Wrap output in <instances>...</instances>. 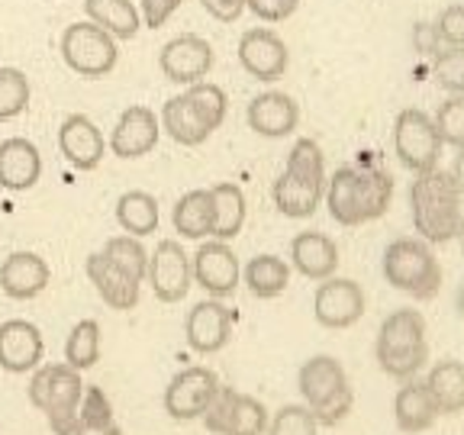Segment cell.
I'll return each instance as SVG.
<instances>
[{
	"label": "cell",
	"instance_id": "cell-10",
	"mask_svg": "<svg viewBox=\"0 0 464 435\" xmlns=\"http://www.w3.org/2000/svg\"><path fill=\"white\" fill-rule=\"evenodd\" d=\"M145 281H149V287H152V294L161 304H181L188 297L194 271H190V258L181 248V242L161 239L155 246V252L149 255Z\"/></svg>",
	"mask_w": 464,
	"mask_h": 435
},
{
	"label": "cell",
	"instance_id": "cell-9",
	"mask_svg": "<svg viewBox=\"0 0 464 435\" xmlns=\"http://www.w3.org/2000/svg\"><path fill=\"white\" fill-rule=\"evenodd\" d=\"M217 371L203 368V364H190V368L178 371L165 387V413L171 420H200L207 413V406L213 403L219 391Z\"/></svg>",
	"mask_w": 464,
	"mask_h": 435
},
{
	"label": "cell",
	"instance_id": "cell-49",
	"mask_svg": "<svg viewBox=\"0 0 464 435\" xmlns=\"http://www.w3.org/2000/svg\"><path fill=\"white\" fill-rule=\"evenodd\" d=\"M74 435H123V429L116 426V420L110 422H87V426H78Z\"/></svg>",
	"mask_w": 464,
	"mask_h": 435
},
{
	"label": "cell",
	"instance_id": "cell-48",
	"mask_svg": "<svg viewBox=\"0 0 464 435\" xmlns=\"http://www.w3.org/2000/svg\"><path fill=\"white\" fill-rule=\"evenodd\" d=\"M413 45L416 52H422V55H439V36H435V26L432 23H416L413 26Z\"/></svg>",
	"mask_w": 464,
	"mask_h": 435
},
{
	"label": "cell",
	"instance_id": "cell-34",
	"mask_svg": "<svg viewBox=\"0 0 464 435\" xmlns=\"http://www.w3.org/2000/svg\"><path fill=\"white\" fill-rule=\"evenodd\" d=\"M103 258L113 265L116 271H123L126 277L145 284V271H149V252L142 248V242L136 236H113V239L103 242L101 248Z\"/></svg>",
	"mask_w": 464,
	"mask_h": 435
},
{
	"label": "cell",
	"instance_id": "cell-1",
	"mask_svg": "<svg viewBox=\"0 0 464 435\" xmlns=\"http://www.w3.org/2000/svg\"><path fill=\"white\" fill-rule=\"evenodd\" d=\"M326 194V159L316 139H297L287 155L281 178L271 188L275 207L290 219H306L319 210Z\"/></svg>",
	"mask_w": 464,
	"mask_h": 435
},
{
	"label": "cell",
	"instance_id": "cell-15",
	"mask_svg": "<svg viewBox=\"0 0 464 435\" xmlns=\"http://www.w3.org/2000/svg\"><path fill=\"white\" fill-rule=\"evenodd\" d=\"M190 271H194V281L217 300L232 297L242 277L236 252L229 248V242H219V239L203 242L197 248V255L190 258Z\"/></svg>",
	"mask_w": 464,
	"mask_h": 435
},
{
	"label": "cell",
	"instance_id": "cell-45",
	"mask_svg": "<svg viewBox=\"0 0 464 435\" xmlns=\"http://www.w3.org/2000/svg\"><path fill=\"white\" fill-rule=\"evenodd\" d=\"M300 0H246V10H252L261 23H284L297 14Z\"/></svg>",
	"mask_w": 464,
	"mask_h": 435
},
{
	"label": "cell",
	"instance_id": "cell-35",
	"mask_svg": "<svg viewBox=\"0 0 464 435\" xmlns=\"http://www.w3.org/2000/svg\"><path fill=\"white\" fill-rule=\"evenodd\" d=\"M101 362V323L97 319H81L68 333L65 342V364L74 371H87Z\"/></svg>",
	"mask_w": 464,
	"mask_h": 435
},
{
	"label": "cell",
	"instance_id": "cell-41",
	"mask_svg": "<svg viewBox=\"0 0 464 435\" xmlns=\"http://www.w3.org/2000/svg\"><path fill=\"white\" fill-rule=\"evenodd\" d=\"M432 74L445 91L464 94V49L439 52V55L432 58Z\"/></svg>",
	"mask_w": 464,
	"mask_h": 435
},
{
	"label": "cell",
	"instance_id": "cell-42",
	"mask_svg": "<svg viewBox=\"0 0 464 435\" xmlns=\"http://www.w3.org/2000/svg\"><path fill=\"white\" fill-rule=\"evenodd\" d=\"M432 26H435L439 43H445L449 49H464V4L445 7Z\"/></svg>",
	"mask_w": 464,
	"mask_h": 435
},
{
	"label": "cell",
	"instance_id": "cell-32",
	"mask_svg": "<svg viewBox=\"0 0 464 435\" xmlns=\"http://www.w3.org/2000/svg\"><path fill=\"white\" fill-rule=\"evenodd\" d=\"M116 223L126 236H152L159 229V200L149 190H126L116 200Z\"/></svg>",
	"mask_w": 464,
	"mask_h": 435
},
{
	"label": "cell",
	"instance_id": "cell-51",
	"mask_svg": "<svg viewBox=\"0 0 464 435\" xmlns=\"http://www.w3.org/2000/svg\"><path fill=\"white\" fill-rule=\"evenodd\" d=\"M455 304H458V313L464 316V281H461V287H458V297H455Z\"/></svg>",
	"mask_w": 464,
	"mask_h": 435
},
{
	"label": "cell",
	"instance_id": "cell-29",
	"mask_svg": "<svg viewBox=\"0 0 464 435\" xmlns=\"http://www.w3.org/2000/svg\"><path fill=\"white\" fill-rule=\"evenodd\" d=\"M213 219H217V213H213L210 188L188 190L171 210V223L174 229L181 232V239H207V236H213Z\"/></svg>",
	"mask_w": 464,
	"mask_h": 435
},
{
	"label": "cell",
	"instance_id": "cell-22",
	"mask_svg": "<svg viewBox=\"0 0 464 435\" xmlns=\"http://www.w3.org/2000/svg\"><path fill=\"white\" fill-rule=\"evenodd\" d=\"M43 178V155L29 139L14 136L0 142V188L23 194L33 190Z\"/></svg>",
	"mask_w": 464,
	"mask_h": 435
},
{
	"label": "cell",
	"instance_id": "cell-28",
	"mask_svg": "<svg viewBox=\"0 0 464 435\" xmlns=\"http://www.w3.org/2000/svg\"><path fill=\"white\" fill-rule=\"evenodd\" d=\"M159 123L174 142L188 145V149H197V145H203L213 136V132L207 130V123L197 116V110H194V103L188 101V94H178V97H171V101H165Z\"/></svg>",
	"mask_w": 464,
	"mask_h": 435
},
{
	"label": "cell",
	"instance_id": "cell-33",
	"mask_svg": "<svg viewBox=\"0 0 464 435\" xmlns=\"http://www.w3.org/2000/svg\"><path fill=\"white\" fill-rule=\"evenodd\" d=\"M246 284L252 290V297L258 300H275L281 297L290 284V265L277 255H255L246 265Z\"/></svg>",
	"mask_w": 464,
	"mask_h": 435
},
{
	"label": "cell",
	"instance_id": "cell-21",
	"mask_svg": "<svg viewBox=\"0 0 464 435\" xmlns=\"http://www.w3.org/2000/svg\"><path fill=\"white\" fill-rule=\"evenodd\" d=\"M326 207L329 217L339 226H362L371 223L368 219V200H364V184H362V171L352 165L339 168L326 181Z\"/></svg>",
	"mask_w": 464,
	"mask_h": 435
},
{
	"label": "cell",
	"instance_id": "cell-38",
	"mask_svg": "<svg viewBox=\"0 0 464 435\" xmlns=\"http://www.w3.org/2000/svg\"><path fill=\"white\" fill-rule=\"evenodd\" d=\"M362 184H364V200H368V219H381L391 207L393 197V178L381 165H362Z\"/></svg>",
	"mask_w": 464,
	"mask_h": 435
},
{
	"label": "cell",
	"instance_id": "cell-37",
	"mask_svg": "<svg viewBox=\"0 0 464 435\" xmlns=\"http://www.w3.org/2000/svg\"><path fill=\"white\" fill-rule=\"evenodd\" d=\"M29 78L14 65L0 68V120H16L29 107Z\"/></svg>",
	"mask_w": 464,
	"mask_h": 435
},
{
	"label": "cell",
	"instance_id": "cell-46",
	"mask_svg": "<svg viewBox=\"0 0 464 435\" xmlns=\"http://www.w3.org/2000/svg\"><path fill=\"white\" fill-rule=\"evenodd\" d=\"M184 0H139V14H142V26L159 29L178 14Z\"/></svg>",
	"mask_w": 464,
	"mask_h": 435
},
{
	"label": "cell",
	"instance_id": "cell-5",
	"mask_svg": "<svg viewBox=\"0 0 464 435\" xmlns=\"http://www.w3.org/2000/svg\"><path fill=\"white\" fill-rule=\"evenodd\" d=\"M384 271L387 284L416 300H432L442 287V268L432 255L429 242L422 239H397L384 248Z\"/></svg>",
	"mask_w": 464,
	"mask_h": 435
},
{
	"label": "cell",
	"instance_id": "cell-14",
	"mask_svg": "<svg viewBox=\"0 0 464 435\" xmlns=\"http://www.w3.org/2000/svg\"><path fill=\"white\" fill-rule=\"evenodd\" d=\"M161 136V123L155 110L142 107V103H132L120 113L113 132L107 139V149L116 159H145L149 152H155Z\"/></svg>",
	"mask_w": 464,
	"mask_h": 435
},
{
	"label": "cell",
	"instance_id": "cell-50",
	"mask_svg": "<svg viewBox=\"0 0 464 435\" xmlns=\"http://www.w3.org/2000/svg\"><path fill=\"white\" fill-rule=\"evenodd\" d=\"M451 181H455V188H458V194H461V200H464V149H458V155H455V165H451Z\"/></svg>",
	"mask_w": 464,
	"mask_h": 435
},
{
	"label": "cell",
	"instance_id": "cell-2",
	"mask_svg": "<svg viewBox=\"0 0 464 435\" xmlns=\"http://www.w3.org/2000/svg\"><path fill=\"white\" fill-rule=\"evenodd\" d=\"M461 194L442 168L422 171L410 188L413 226L426 242H449L461 232Z\"/></svg>",
	"mask_w": 464,
	"mask_h": 435
},
{
	"label": "cell",
	"instance_id": "cell-36",
	"mask_svg": "<svg viewBox=\"0 0 464 435\" xmlns=\"http://www.w3.org/2000/svg\"><path fill=\"white\" fill-rule=\"evenodd\" d=\"M188 101L194 103L197 116H200L203 123H207V130L217 132L219 126H223L226 113H229V97H226V91L219 84H213V81H197V84H190L188 91Z\"/></svg>",
	"mask_w": 464,
	"mask_h": 435
},
{
	"label": "cell",
	"instance_id": "cell-20",
	"mask_svg": "<svg viewBox=\"0 0 464 435\" xmlns=\"http://www.w3.org/2000/svg\"><path fill=\"white\" fill-rule=\"evenodd\" d=\"M248 130L258 132L265 139H284L297 130L300 123V107L297 101L284 91H265L258 94L246 110Z\"/></svg>",
	"mask_w": 464,
	"mask_h": 435
},
{
	"label": "cell",
	"instance_id": "cell-12",
	"mask_svg": "<svg viewBox=\"0 0 464 435\" xmlns=\"http://www.w3.org/2000/svg\"><path fill=\"white\" fill-rule=\"evenodd\" d=\"M213 45L207 43L203 36L197 33H181V36H174L171 43L161 45L159 52V68L171 84H197L210 74L213 68Z\"/></svg>",
	"mask_w": 464,
	"mask_h": 435
},
{
	"label": "cell",
	"instance_id": "cell-43",
	"mask_svg": "<svg viewBox=\"0 0 464 435\" xmlns=\"http://www.w3.org/2000/svg\"><path fill=\"white\" fill-rule=\"evenodd\" d=\"M110 420H113V406H110L107 393L101 387H84V397H81V410H78V426L110 422Z\"/></svg>",
	"mask_w": 464,
	"mask_h": 435
},
{
	"label": "cell",
	"instance_id": "cell-4",
	"mask_svg": "<svg viewBox=\"0 0 464 435\" xmlns=\"http://www.w3.org/2000/svg\"><path fill=\"white\" fill-rule=\"evenodd\" d=\"M81 397H84V381H81V371H74L72 364H39L33 371L29 403L36 406L39 413H45L55 435H74Z\"/></svg>",
	"mask_w": 464,
	"mask_h": 435
},
{
	"label": "cell",
	"instance_id": "cell-47",
	"mask_svg": "<svg viewBox=\"0 0 464 435\" xmlns=\"http://www.w3.org/2000/svg\"><path fill=\"white\" fill-rule=\"evenodd\" d=\"M200 7L219 23H236L246 14V0H200Z\"/></svg>",
	"mask_w": 464,
	"mask_h": 435
},
{
	"label": "cell",
	"instance_id": "cell-16",
	"mask_svg": "<svg viewBox=\"0 0 464 435\" xmlns=\"http://www.w3.org/2000/svg\"><path fill=\"white\" fill-rule=\"evenodd\" d=\"M232 323H236V313L223 300H200L184 319V339L197 355H217L229 342Z\"/></svg>",
	"mask_w": 464,
	"mask_h": 435
},
{
	"label": "cell",
	"instance_id": "cell-40",
	"mask_svg": "<svg viewBox=\"0 0 464 435\" xmlns=\"http://www.w3.org/2000/svg\"><path fill=\"white\" fill-rule=\"evenodd\" d=\"M432 120L445 145L464 149V94H451L449 101L439 107V113H435Z\"/></svg>",
	"mask_w": 464,
	"mask_h": 435
},
{
	"label": "cell",
	"instance_id": "cell-18",
	"mask_svg": "<svg viewBox=\"0 0 464 435\" xmlns=\"http://www.w3.org/2000/svg\"><path fill=\"white\" fill-rule=\"evenodd\" d=\"M45 342L39 326L29 319H7L0 323V368L7 374H26L43 364Z\"/></svg>",
	"mask_w": 464,
	"mask_h": 435
},
{
	"label": "cell",
	"instance_id": "cell-19",
	"mask_svg": "<svg viewBox=\"0 0 464 435\" xmlns=\"http://www.w3.org/2000/svg\"><path fill=\"white\" fill-rule=\"evenodd\" d=\"M52 284L49 261L36 252H14L0 265V290L10 300H36Z\"/></svg>",
	"mask_w": 464,
	"mask_h": 435
},
{
	"label": "cell",
	"instance_id": "cell-7",
	"mask_svg": "<svg viewBox=\"0 0 464 435\" xmlns=\"http://www.w3.org/2000/svg\"><path fill=\"white\" fill-rule=\"evenodd\" d=\"M442 145L445 142L435 130V120L426 110H400L393 120V152H397L400 165L416 174L432 171V168H439Z\"/></svg>",
	"mask_w": 464,
	"mask_h": 435
},
{
	"label": "cell",
	"instance_id": "cell-26",
	"mask_svg": "<svg viewBox=\"0 0 464 435\" xmlns=\"http://www.w3.org/2000/svg\"><path fill=\"white\" fill-rule=\"evenodd\" d=\"M87 277H91V284H94V290L101 294V300L107 306H113V310H136L142 284L126 277L123 271H116L101 252L87 255Z\"/></svg>",
	"mask_w": 464,
	"mask_h": 435
},
{
	"label": "cell",
	"instance_id": "cell-24",
	"mask_svg": "<svg viewBox=\"0 0 464 435\" xmlns=\"http://www.w3.org/2000/svg\"><path fill=\"white\" fill-rule=\"evenodd\" d=\"M342 387H348V374H345V368H342L339 358L313 355L310 362L300 364L297 391H300V397H304V403L310 406V410L323 406L329 397H335Z\"/></svg>",
	"mask_w": 464,
	"mask_h": 435
},
{
	"label": "cell",
	"instance_id": "cell-23",
	"mask_svg": "<svg viewBox=\"0 0 464 435\" xmlns=\"http://www.w3.org/2000/svg\"><path fill=\"white\" fill-rule=\"evenodd\" d=\"M290 265L310 281H326L339 268V246L326 232H297L290 242Z\"/></svg>",
	"mask_w": 464,
	"mask_h": 435
},
{
	"label": "cell",
	"instance_id": "cell-44",
	"mask_svg": "<svg viewBox=\"0 0 464 435\" xmlns=\"http://www.w3.org/2000/svg\"><path fill=\"white\" fill-rule=\"evenodd\" d=\"M352 406H355V393H352V384H348V387H342L335 397H329L323 406H316L313 416H316L319 426H339V422L352 413Z\"/></svg>",
	"mask_w": 464,
	"mask_h": 435
},
{
	"label": "cell",
	"instance_id": "cell-31",
	"mask_svg": "<svg viewBox=\"0 0 464 435\" xmlns=\"http://www.w3.org/2000/svg\"><path fill=\"white\" fill-rule=\"evenodd\" d=\"M210 194H213V213H217V219H213V239L232 242L242 232V226H246V213H248L246 194H242L239 184L232 181L213 184Z\"/></svg>",
	"mask_w": 464,
	"mask_h": 435
},
{
	"label": "cell",
	"instance_id": "cell-30",
	"mask_svg": "<svg viewBox=\"0 0 464 435\" xmlns=\"http://www.w3.org/2000/svg\"><path fill=\"white\" fill-rule=\"evenodd\" d=\"M84 14L91 23L107 29L113 39H136L142 29V14L132 0H84Z\"/></svg>",
	"mask_w": 464,
	"mask_h": 435
},
{
	"label": "cell",
	"instance_id": "cell-17",
	"mask_svg": "<svg viewBox=\"0 0 464 435\" xmlns=\"http://www.w3.org/2000/svg\"><path fill=\"white\" fill-rule=\"evenodd\" d=\"M58 152L78 171H97L103 155H107V139L91 116L72 113L58 126Z\"/></svg>",
	"mask_w": 464,
	"mask_h": 435
},
{
	"label": "cell",
	"instance_id": "cell-39",
	"mask_svg": "<svg viewBox=\"0 0 464 435\" xmlns=\"http://www.w3.org/2000/svg\"><path fill=\"white\" fill-rule=\"evenodd\" d=\"M316 429H319V422L306 403L281 406L275 413V420L268 422V435H316Z\"/></svg>",
	"mask_w": 464,
	"mask_h": 435
},
{
	"label": "cell",
	"instance_id": "cell-53",
	"mask_svg": "<svg viewBox=\"0 0 464 435\" xmlns=\"http://www.w3.org/2000/svg\"><path fill=\"white\" fill-rule=\"evenodd\" d=\"M0 219H4V200H0Z\"/></svg>",
	"mask_w": 464,
	"mask_h": 435
},
{
	"label": "cell",
	"instance_id": "cell-25",
	"mask_svg": "<svg viewBox=\"0 0 464 435\" xmlns=\"http://www.w3.org/2000/svg\"><path fill=\"white\" fill-rule=\"evenodd\" d=\"M435 416H439V406H435L426 381H416V377L410 381V377H406V384L400 387L397 397H393V420H397V429L406 435L426 432V429H432Z\"/></svg>",
	"mask_w": 464,
	"mask_h": 435
},
{
	"label": "cell",
	"instance_id": "cell-52",
	"mask_svg": "<svg viewBox=\"0 0 464 435\" xmlns=\"http://www.w3.org/2000/svg\"><path fill=\"white\" fill-rule=\"evenodd\" d=\"M458 236H461V248H464V223H461V232H458Z\"/></svg>",
	"mask_w": 464,
	"mask_h": 435
},
{
	"label": "cell",
	"instance_id": "cell-3",
	"mask_svg": "<svg viewBox=\"0 0 464 435\" xmlns=\"http://www.w3.org/2000/svg\"><path fill=\"white\" fill-rule=\"evenodd\" d=\"M374 358L381 371L391 377H416L429 362L426 319L420 310H397L381 323L374 342Z\"/></svg>",
	"mask_w": 464,
	"mask_h": 435
},
{
	"label": "cell",
	"instance_id": "cell-11",
	"mask_svg": "<svg viewBox=\"0 0 464 435\" xmlns=\"http://www.w3.org/2000/svg\"><path fill=\"white\" fill-rule=\"evenodd\" d=\"M313 316L326 329H348L364 316V290L352 277H326L313 294Z\"/></svg>",
	"mask_w": 464,
	"mask_h": 435
},
{
	"label": "cell",
	"instance_id": "cell-6",
	"mask_svg": "<svg viewBox=\"0 0 464 435\" xmlns=\"http://www.w3.org/2000/svg\"><path fill=\"white\" fill-rule=\"evenodd\" d=\"M58 49H62L65 65L72 68L78 78H87V81L107 78V74L116 68V62H120L116 39L110 36L107 29H101L91 20L65 26Z\"/></svg>",
	"mask_w": 464,
	"mask_h": 435
},
{
	"label": "cell",
	"instance_id": "cell-27",
	"mask_svg": "<svg viewBox=\"0 0 464 435\" xmlns=\"http://www.w3.org/2000/svg\"><path fill=\"white\" fill-rule=\"evenodd\" d=\"M426 387L442 416L464 413V362H458V358L435 362L426 374Z\"/></svg>",
	"mask_w": 464,
	"mask_h": 435
},
{
	"label": "cell",
	"instance_id": "cell-13",
	"mask_svg": "<svg viewBox=\"0 0 464 435\" xmlns=\"http://www.w3.org/2000/svg\"><path fill=\"white\" fill-rule=\"evenodd\" d=\"M236 52H239V65L246 68L255 81H265V84L281 81L290 68L287 43H284L275 29H268V26L246 29Z\"/></svg>",
	"mask_w": 464,
	"mask_h": 435
},
{
	"label": "cell",
	"instance_id": "cell-8",
	"mask_svg": "<svg viewBox=\"0 0 464 435\" xmlns=\"http://www.w3.org/2000/svg\"><path fill=\"white\" fill-rule=\"evenodd\" d=\"M200 420L213 435H261L268 429V410L258 397L219 387Z\"/></svg>",
	"mask_w": 464,
	"mask_h": 435
}]
</instances>
